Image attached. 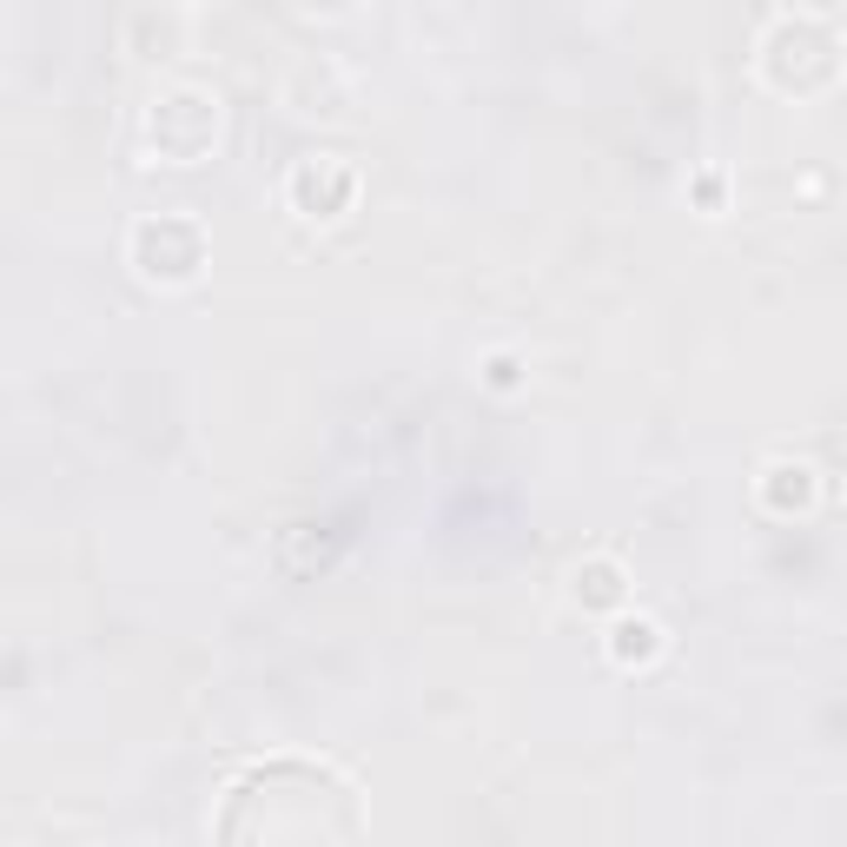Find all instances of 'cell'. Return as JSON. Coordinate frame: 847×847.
<instances>
[{
	"mask_svg": "<svg viewBox=\"0 0 847 847\" xmlns=\"http://www.w3.org/2000/svg\"><path fill=\"white\" fill-rule=\"evenodd\" d=\"M655 636H662L655 623H623V629H616V655H623V662H649V655H655Z\"/></svg>",
	"mask_w": 847,
	"mask_h": 847,
	"instance_id": "cell-1",
	"label": "cell"
}]
</instances>
